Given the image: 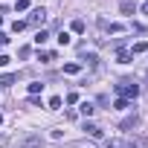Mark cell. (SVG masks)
<instances>
[{
    "label": "cell",
    "mask_w": 148,
    "mask_h": 148,
    "mask_svg": "<svg viewBox=\"0 0 148 148\" xmlns=\"http://www.w3.org/2000/svg\"><path fill=\"white\" fill-rule=\"evenodd\" d=\"M116 93H119V99H136V96H139V84H134V82H119V84H116Z\"/></svg>",
    "instance_id": "cell-1"
},
{
    "label": "cell",
    "mask_w": 148,
    "mask_h": 148,
    "mask_svg": "<svg viewBox=\"0 0 148 148\" xmlns=\"http://www.w3.org/2000/svg\"><path fill=\"white\" fill-rule=\"evenodd\" d=\"M18 148H44V139L38 136V134H29V136H23L21 139V145Z\"/></svg>",
    "instance_id": "cell-2"
},
{
    "label": "cell",
    "mask_w": 148,
    "mask_h": 148,
    "mask_svg": "<svg viewBox=\"0 0 148 148\" xmlns=\"http://www.w3.org/2000/svg\"><path fill=\"white\" fill-rule=\"evenodd\" d=\"M44 21H47V12H44V9H35V12L29 15V23H32V26H41V29H44Z\"/></svg>",
    "instance_id": "cell-3"
},
{
    "label": "cell",
    "mask_w": 148,
    "mask_h": 148,
    "mask_svg": "<svg viewBox=\"0 0 148 148\" xmlns=\"http://www.w3.org/2000/svg\"><path fill=\"white\" fill-rule=\"evenodd\" d=\"M99 26H102L105 32H122V26H119V23H110V21H105V18H99Z\"/></svg>",
    "instance_id": "cell-4"
},
{
    "label": "cell",
    "mask_w": 148,
    "mask_h": 148,
    "mask_svg": "<svg viewBox=\"0 0 148 148\" xmlns=\"http://www.w3.org/2000/svg\"><path fill=\"white\" fill-rule=\"evenodd\" d=\"M136 125H139V116L134 113V116H128V119H122V125H119V128H122V131H131V128H136Z\"/></svg>",
    "instance_id": "cell-5"
},
{
    "label": "cell",
    "mask_w": 148,
    "mask_h": 148,
    "mask_svg": "<svg viewBox=\"0 0 148 148\" xmlns=\"http://www.w3.org/2000/svg\"><path fill=\"white\" fill-rule=\"evenodd\" d=\"M128 148H148V139L145 136H131L128 139Z\"/></svg>",
    "instance_id": "cell-6"
},
{
    "label": "cell",
    "mask_w": 148,
    "mask_h": 148,
    "mask_svg": "<svg viewBox=\"0 0 148 148\" xmlns=\"http://www.w3.org/2000/svg\"><path fill=\"white\" fill-rule=\"evenodd\" d=\"M84 131H87V136H96V139L102 136V128H99V125H93V122H84Z\"/></svg>",
    "instance_id": "cell-7"
},
{
    "label": "cell",
    "mask_w": 148,
    "mask_h": 148,
    "mask_svg": "<svg viewBox=\"0 0 148 148\" xmlns=\"http://www.w3.org/2000/svg\"><path fill=\"white\" fill-rule=\"evenodd\" d=\"M64 73H67V76H76V73H82V64L79 61H70V64H64Z\"/></svg>",
    "instance_id": "cell-8"
},
{
    "label": "cell",
    "mask_w": 148,
    "mask_h": 148,
    "mask_svg": "<svg viewBox=\"0 0 148 148\" xmlns=\"http://www.w3.org/2000/svg\"><path fill=\"white\" fill-rule=\"evenodd\" d=\"M119 9H122L125 15H134V12H136V3H134V0H122V3H119Z\"/></svg>",
    "instance_id": "cell-9"
},
{
    "label": "cell",
    "mask_w": 148,
    "mask_h": 148,
    "mask_svg": "<svg viewBox=\"0 0 148 148\" xmlns=\"http://www.w3.org/2000/svg\"><path fill=\"white\" fill-rule=\"evenodd\" d=\"M70 29L76 32V35H82V32H84V21H82V18H76V21L70 23Z\"/></svg>",
    "instance_id": "cell-10"
},
{
    "label": "cell",
    "mask_w": 148,
    "mask_h": 148,
    "mask_svg": "<svg viewBox=\"0 0 148 148\" xmlns=\"http://www.w3.org/2000/svg\"><path fill=\"white\" fill-rule=\"evenodd\" d=\"M47 38H49V35H47V29H38V35H35L32 41H35V44L41 47V44H47Z\"/></svg>",
    "instance_id": "cell-11"
},
{
    "label": "cell",
    "mask_w": 148,
    "mask_h": 148,
    "mask_svg": "<svg viewBox=\"0 0 148 148\" xmlns=\"http://www.w3.org/2000/svg\"><path fill=\"white\" fill-rule=\"evenodd\" d=\"M79 110H82L84 116H90V113H93L96 108H93V102H82V105H79Z\"/></svg>",
    "instance_id": "cell-12"
},
{
    "label": "cell",
    "mask_w": 148,
    "mask_h": 148,
    "mask_svg": "<svg viewBox=\"0 0 148 148\" xmlns=\"http://www.w3.org/2000/svg\"><path fill=\"white\" fill-rule=\"evenodd\" d=\"M139 52H148V44L145 41H136L134 44V55H139Z\"/></svg>",
    "instance_id": "cell-13"
},
{
    "label": "cell",
    "mask_w": 148,
    "mask_h": 148,
    "mask_svg": "<svg viewBox=\"0 0 148 148\" xmlns=\"http://www.w3.org/2000/svg\"><path fill=\"white\" fill-rule=\"evenodd\" d=\"M116 61H119V64H128V61H131V52L119 49V52H116Z\"/></svg>",
    "instance_id": "cell-14"
},
{
    "label": "cell",
    "mask_w": 148,
    "mask_h": 148,
    "mask_svg": "<svg viewBox=\"0 0 148 148\" xmlns=\"http://www.w3.org/2000/svg\"><path fill=\"white\" fill-rule=\"evenodd\" d=\"M84 64H87V67H96V64H99L96 52H87V55H84Z\"/></svg>",
    "instance_id": "cell-15"
},
{
    "label": "cell",
    "mask_w": 148,
    "mask_h": 148,
    "mask_svg": "<svg viewBox=\"0 0 148 148\" xmlns=\"http://www.w3.org/2000/svg\"><path fill=\"white\" fill-rule=\"evenodd\" d=\"M41 90H44V84H41V82H32V84H29V96H38Z\"/></svg>",
    "instance_id": "cell-16"
},
{
    "label": "cell",
    "mask_w": 148,
    "mask_h": 148,
    "mask_svg": "<svg viewBox=\"0 0 148 148\" xmlns=\"http://www.w3.org/2000/svg\"><path fill=\"white\" fill-rule=\"evenodd\" d=\"M61 105H64V99H61V96H52V99H49V110H58Z\"/></svg>",
    "instance_id": "cell-17"
},
{
    "label": "cell",
    "mask_w": 148,
    "mask_h": 148,
    "mask_svg": "<svg viewBox=\"0 0 148 148\" xmlns=\"http://www.w3.org/2000/svg\"><path fill=\"white\" fill-rule=\"evenodd\" d=\"M15 79H18V76H12V73H9V76H0V84L9 87V84H15Z\"/></svg>",
    "instance_id": "cell-18"
},
{
    "label": "cell",
    "mask_w": 148,
    "mask_h": 148,
    "mask_svg": "<svg viewBox=\"0 0 148 148\" xmlns=\"http://www.w3.org/2000/svg\"><path fill=\"white\" fill-rule=\"evenodd\" d=\"M38 61H55V52H38Z\"/></svg>",
    "instance_id": "cell-19"
},
{
    "label": "cell",
    "mask_w": 148,
    "mask_h": 148,
    "mask_svg": "<svg viewBox=\"0 0 148 148\" xmlns=\"http://www.w3.org/2000/svg\"><path fill=\"white\" fill-rule=\"evenodd\" d=\"M113 108H116V110H128V99H116Z\"/></svg>",
    "instance_id": "cell-20"
},
{
    "label": "cell",
    "mask_w": 148,
    "mask_h": 148,
    "mask_svg": "<svg viewBox=\"0 0 148 148\" xmlns=\"http://www.w3.org/2000/svg\"><path fill=\"white\" fill-rule=\"evenodd\" d=\"M70 41H73V38H70V35H67V32H61V35H58V44H61V47H67V44H70Z\"/></svg>",
    "instance_id": "cell-21"
},
{
    "label": "cell",
    "mask_w": 148,
    "mask_h": 148,
    "mask_svg": "<svg viewBox=\"0 0 148 148\" xmlns=\"http://www.w3.org/2000/svg\"><path fill=\"white\" fill-rule=\"evenodd\" d=\"M64 102H67V105H76V102H79V93H67Z\"/></svg>",
    "instance_id": "cell-22"
},
{
    "label": "cell",
    "mask_w": 148,
    "mask_h": 148,
    "mask_svg": "<svg viewBox=\"0 0 148 148\" xmlns=\"http://www.w3.org/2000/svg\"><path fill=\"white\" fill-rule=\"evenodd\" d=\"M15 9H18V12H23V9H29V0H18V3H15Z\"/></svg>",
    "instance_id": "cell-23"
},
{
    "label": "cell",
    "mask_w": 148,
    "mask_h": 148,
    "mask_svg": "<svg viewBox=\"0 0 148 148\" xmlns=\"http://www.w3.org/2000/svg\"><path fill=\"white\" fill-rule=\"evenodd\" d=\"M12 29H15V32H21V29H26V21H15V23H12Z\"/></svg>",
    "instance_id": "cell-24"
},
{
    "label": "cell",
    "mask_w": 148,
    "mask_h": 148,
    "mask_svg": "<svg viewBox=\"0 0 148 148\" xmlns=\"http://www.w3.org/2000/svg\"><path fill=\"white\" fill-rule=\"evenodd\" d=\"M29 52H32L29 47H21V49H18V55H21V58H29Z\"/></svg>",
    "instance_id": "cell-25"
},
{
    "label": "cell",
    "mask_w": 148,
    "mask_h": 148,
    "mask_svg": "<svg viewBox=\"0 0 148 148\" xmlns=\"http://www.w3.org/2000/svg\"><path fill=\"white\" fill-rule=\"evenodd\" d=\"M3 44H9V35H6V32H0V47H3Z\"/></svg>",
    "instance_id": "cell-26"
},
{
    "label": "cell",
    "mask_w": 148,
    "mask_h": 148,
    "mask_svg": "<svg viewBox=\"0 0 148 148\" xmlns=\"http://www.w3.org/2000/svg\"><path fill=\"white\" fill-rule=\"evenodd\" d=\"M9 61H12V58H9V55H0V67H6V64H9Z\"/></svg>",
    "instance_id": "cell-27"
},
{
    "label": "cell",
    "mask_w": 148,
    "mask_h": 148,
    "mask_svg": "<svg viewBox=\"0 0 148 148\" xmlns=\"http://www.w3.org/2000/svg\"><path fill=\"white\" fill-rule=\"evenodd\" d=\"M105 148H119V142H108V145H105Z\"/></svg>",
    "instance_id": "cell-28"
},
{
    "label": "cell",
    "mask_w": 148,
    "mask_h": 148,
    "mask_svg": "<svg viewBox=\"0 0 148 148\" xmlns=\"http://www.w3.org/2000/svg\"><path fill=\"white\" fill-rule=\"evenodd\" d=\"M76 148H93V145H90V142H87V145H84V142H79V145H76Z\"/></svg>",
    "instance_id": "cell-29"
},
{
    "label": "cell",
    "mask_w": 148,
    "mask_h": 148,
    "mask_svg": "<svg viewBox=\"0 0 148 148\" xmlns=\"http://www.w3.org/2000/svg\"><path fill=\"white\" fill-rule=\"evenodd\" d=\"M142 12H145V15H148V0H145V3H142Z\"/></svg>",
    "instance_id": "cell-30"
},
{
    "label": "cell",
    "mask_w": 148,
    "mask_h": 148,
    "mask_svg": "<svg viewBox=\"0 0 148 148\" xmlns=\"http://www.w3.org/2000/svg\"><path fill=\"white\" fill-rule=\"evenodd\" d=\"M0 26H3V15H0Z\"/></svg>",
    "instance_id": "cell-31"
},
{
    "label": "cell",
    "mask_w": 148,
    "mask_h": 148,
    "mask_svg": "<svg viewBox=\"0 0 148 148\" xmlns=\"http://www.w3.org/2000/svg\"><path fill=\"white\" fill-rule=\"evenodd\" d=\"M0 122H3V113H0Z\"/></svg>",
    "instance_id": "cell-32"
}]
</instances>
